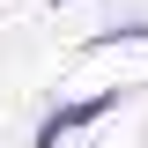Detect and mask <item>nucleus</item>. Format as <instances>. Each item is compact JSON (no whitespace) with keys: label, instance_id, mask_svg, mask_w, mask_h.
<instances>
[{"label":"nucleus","instance_id":"2","mask_svg":"<svg viewBox=\"0 0 148 148\" xmlns=\"http://www.w3.org/2000/svg\"><path fill=\"white\" fill-rule=\"evenodd\" d=\"M104 45H148V22H119V30H96L89 52H104Z\"/></svg>","mask_w":148,"mask_h":148},{"label":"nucleus","instance_id":"1","mask_svg":"<svg viewBox=\"0 0 148 148\" xmlns=\"http://www.w3.org/2000/svg\"><path fill=\"white\" fill-rule=\"evenodd\" d=\"M111 104H119V89H96V96H82V104H59L52 119H45V126H37V141H45V148H52V141H67L74 126H89V119H104Z\"/></svg>","mask_w":148,"mask_h":148}]
</instances>
